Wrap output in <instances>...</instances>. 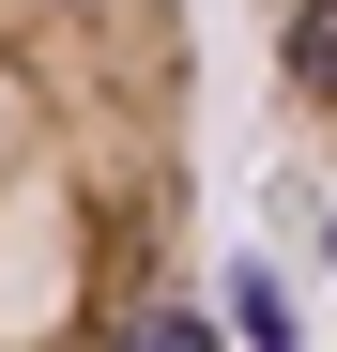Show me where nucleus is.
Masks as SVG:
<instances>
[{
	"label": "nucleus",
	"instance_id": "f257e3e1",
	"mask_svg": "<svg viewBox=\"0 0 337 352\" xmlns=\"http://www.w3.org/2000/svg\"><path fill=\"white\" fill-rule=\"evenodd\" d=\"M0 352H215L184 0H0Z\"/></svg>",
	"mask_w": 337,
	"mask_h": 352
},
{
	"label": "nucleus",
	"instance_id": "f03ea898",
	"mask_svg": "<svg viewBox=\"0 0 337 352\" xmlns=\"http://www.w3.org/2000/svg\"><path fill=\"white\" fill-rule=\"evenodd\" d=\"M261 16V107H276V168H292V230L322 214L337 261V0H246Z\"/></svg>",
	"mask_w": 337,
	"mask_h": 352
}]
</instances>
